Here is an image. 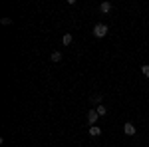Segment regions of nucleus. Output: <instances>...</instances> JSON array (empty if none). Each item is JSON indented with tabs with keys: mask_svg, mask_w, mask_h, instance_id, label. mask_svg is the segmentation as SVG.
<instances>
[{
	"mask_svg": "<svg viewBox=\"0 0 149 147\" xmlns=\"http://www.w3.org/2000/svg\"><path fill=\"white\" fill-rule=\"evenodd\" d=\"M93 36H95V38H105V36H107V24H95V26H93Z\"/></svg>",
	"mask_w": 149,
	"mask_h": 147,
	"instance_id": "f257e3e1",
	"label": "nucleus"
},
{
	"mask_svg": "<svg viewBox=\"0 0 149 147\" xmlns=\"http://www.w3.org/2000/svg\"><path fill=\"white\" fill-rule=\"evenodd\" d=\"M92 137H100L102 135V127H97V125H90V131H88Z\"/></svg>",
	"mask_w": 149,
	"mask_h": 147,
	"instance_id": "20e7f679",
	"label": "nucleus"
},
{
	"mask_svg": "<svg viewBox=\"0 0 149 147\" xmlns=\"http://www.w3.org/2000/svg\"><path fill=\"white\" fill-rule=\"evenodd\" d=\"M141 74H143L145 78H149V64H145V66H141Z\"/></svg>",
	"mask_w": 149,
	"mask_h": 147,
	"instance_id": "9d476101",
	"label": "nucleus"
},
{
	"mask_svg": "<svg viewBox=\"0 0 149 147\" xmlns=\"http://www.w3.org/2000/svg\"><path fill=\"white\" fill-rule=\"evenodd\" d=\"M95 111H97V115L102 117V115H107V107L102 103V105H97V107H95Z\"/></svg>",
	"mask_w": 149,
	"mask_h": 147,
	"instance_id": "0eeeda50",
	"label": "nucleus"
},
{
	"mask_svg": "<svg viewBox=\"0 0 149 147\" xmlns=\"http://www.w3.org/2000/svg\"><path fill=\"white\" fill-rule=\"evenodd\" d=\"M72 40H74V36H72V34H64L62 44H64V46H70V44H72Z\"/></svg>",
	"mask_w": 149,
	"mask_h": 147,
	"instance_id": "6e6552de",
	"label": "nucleus"
},
{
	"mask_svg": "<svg viewBox=\"0 0 149 147\" xmlns=\"http://www.w3.org/2000/svg\"><path fill=\"white\" fill-rule=\"evenodd\" d=\"M52 62H62V52H52Z\"/></svg>",
	"mask_w": 149,
	"mask_h": 147,
	"instance_id": "1a4fd4ad",
	"label": "nucleus"
},
{
	"mask_svg": "<svg viewBox=\"0 0 149 147\" xmlns=\"http://www.w3.org/2000/svg\"><path fill=\"white\" fill-rule=\"evenodd\" d=\"M135 131H137V129H135L133 123H129V121L123 123V133H125V135H135Z\"/></svg>",
	"mask_w": 149,
	"mask_h": 147,
	"instance_id": "f03ea898",
	"label": "nucleus"
},
{
	"mask_svg": "<svg viewBox=\"0 0 149 147\" xmlns=\"http://www.w3.org/2000/svg\"><path fill=\"white\" fill-rule=\"evenodd\" d=\"M90 102H92V103H97V105H102V95H100V93H93V95H90Z\"/></svg>",
	"mask_w": 149,
	"mask_h": 147,
	"instance_id": "423d86ee",
	"label": "nucleus"
},
{
	"mask_svg": "<svg viewBox=\"0 0 149 147\" xmlns=\"http://www.w3.org/2000/svg\"><path fill=\"white\" fill-rule=\"evenodd\" d=\"M2 24H4V26H8V24H12V20H10V18H2Z\"/></svg>",
	"mask_w": 149,
	"mask_h": 147,
	"instance_id": "9b49d317",
	"label": "nucleus"
},
{
	"mask_svg": "<svg viewBox=\"0 0 149 147\" xmlns=\"http://www.w3.org/2000/svg\"><path fill=\"white\" fill-rule=\"evenodd\" d=\"M97 119H100L97 111H95V109H90V111H88V121H90V125H95Z\"/></svg>",
	"mask_w": 149,
	"mask_h": 147,
	"instance_id": "7ed1b4c3",
	"label": "nucleus"
},
{
	"mask_svg": "<svg viewBox=\"0 0 149 147\" xmlns=\"http://www.w3.org/2000/svg\"><path fill=\"white\" fill-rule=\"evenodd\" d=\"M100 12L109 14V12H111V2H102V4H100Z\"/></svg>",
	"mask_w": 149,
	"mask_h": 147,
	"instance_id": "39448f33",
	"label": "nucleus"
}]
</instances>
